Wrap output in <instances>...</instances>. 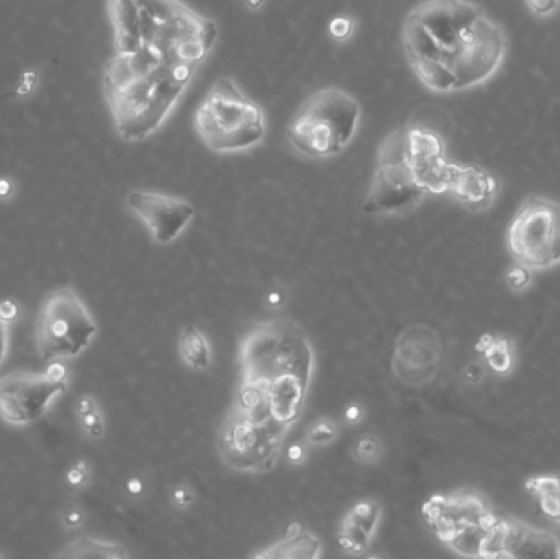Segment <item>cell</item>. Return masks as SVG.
Masks as SVG:
<instances>
[{
	"mask_svg": "<svg viewBox=\"0 0 560 559\" xmlns=\"http://www.w3.org/2000/svg\"><path fill=\"white\" fill-rule=\"evenodd\" d=\"M0 556H2V554H0Z\"/></svg>",
	"mask_w": 560,
	"mask_h": 559,
	"instance_id": "42",
	"label": "cell"
},
{
	"mask_svg": "<svg viewBox=\"0 0 560 559\" xmlns=\"http://www.w3.org/2000/svg\"><path fill=\"white\" fill-rule=\"evenodd\" d=\"M287 458L290 461L292 464H301L306 458V451H305V446L304 445H299V443H295V445H292L288 448L287 451Z\"/></svg>",
	"mask_w": 560,
	"mask_h": 559,
	"instance_id": "37",
	"label": "cell"
},
{
	"mask_svg": "<svg viewBox=\"0 0 560 559\" xmlns=\"http://www.w3.org/2000/svg\"><path fill=\"white\" fill-rule=\"evenodd\" d=\"M194 74L143 53H115L104 66L102 87L118 135L127 141L154 135L179 104Z\"/></svg>",
	"mask_w": 560,
	"mask_h": 559,
	"instance_id": "4",
	"label": "cell"
},
{
	"mask_svg": "<svg viewBox=\"0 0 560 559\" xmlns=\"http://www.w3.org/2000/svg\"><path fill=\"white\" fill-rule=\"evenodd\" d=\"M498 179L477 164H454L447 194L470 212L490 208L498 195Z\"/></svg>",
	"mask_w": 560,
	"mask_h": 559,
	"instance_id": "16",
	"label": "cell"
},
{
	"mask_svg": "<svg viewBox=\"0 0 560 559\" xmlns=\"http://www.w3.org/2000/svg\"><path fill=\"white\" fill-rule=\"evenodd\" d=\"M524 486L536 497L541 512L560 530V474H537L528 477Z\"/></svg>",
	"mask_w": 560,
	"mask_h": 559,
	"instance_id": "19",
	"label": "cell"
},
{
	"mask_svg": "<svg viewBox=\"0 0 560 559\" xmlns=\"http://www.w3.org/2000/svg\"><path fill=\"white\" fill-rule=\"evenodd\" d=\"M529 282H531V271L519 264H514V268L508 273L510 289L514 292H521L528 289Z\"/></svg>",
	"mask_w": 560,
	"mask_h": 559,
	"instance_id": "29",
	"label": "cell"
},
{
	"mask_svg": "<svg viewBox=\"0 0 560 559\" xmlns=\"http://www.w3.org/2000/svg\"><path fill=\"white\" fill-rule=\"evenodd\" d=\"M38 79H39V75H38L37 69H33V68L26 69L25 73L21 74L19 86H17V89H15L17 97L24 99V97H28L33 94L35 89H37V86H38Z\"/></svg>",
	"mask_w": 560,
	"mask_h": 559,
	"instance_id": "30",
	"label": "cell"
},
{
	"mask_svg": "<svg viewBox=\"0 0 560 559\" xmlns=\"http://www.w3.org/2000/svg\"><path fill=\"white\" fill-rule=\"evenodd\" d=\"M10 349V323L0 318V366L3 365Z\"/></svg>",
	"mask_w": 560,
	"mask_h": 559,
	"instance_id": "36",
	"label": "cell"
},
{
	"mask_svg": "<svg viewBox=\"0 0 560 559\" xmlns=\"http://www.w3.org/2000/svg\"><path fill=\"white\" fill-rule=\"evenodd\" d=\"M384 455V443L377 434L364 433L357 437L351 445V456L359 464H375Z\"/></svg>",
	"mask_w": 560,
	"mask_h": 559,
	"instance_id": "24",
	"label": "cell"
},
{
	"mask_svg": "<svg viewBox=\"0 0 560 559\" xmlns=\"http://www.w3.org/2000/svg\"><path fill=\"white\" fill-rule=\"evenodd\" d=\"M436 536L464 558H500L501 518L480 494L457 491L436 494L423 505Z\"/></svg>",
	"mask_w": 560,
	"mask_h": 559,
	"instance_id": "6",
	"label": "cell"
},
{
	"mask_svg": "<svg viewBox=\"0 0 560 559\" xmlns=\"http://www.w3.org/2000/svg\"><path fill=\"white\" fill-rule=\"evenodd\" d=\"M146 491H148V486H146L143 479L138 476H133L124 482V492H127V495L131 497V499H141V497L146 494Z\"/></svg>",
	"mask_w": 560,
	"mask_h": 559,
	"instance_id": "35",
	"label": "cell"
},
{
	"mask_svg": "<svg viewBox=\"0 0 560 559\" xmlns=\"http://www.w3.org/2000/svg\"><path fill=\"white\" fill-rule=\"evenodd\" d=\"M66 482L73 489H82L91 482V466L86 459H79L66 473Z\"/></svg>",
	"mask_w": 560,
	"mask_h": 559,
	"instance_id": "26",
	"label": "cell"
},
{
	"mask_svg": "<svg viewBox=\"0 0 560 559\" xmlns=\"http://www.w3.org/2000/svg\"><path fill=\"white\" fill-rule=\"evenodd\" d=\"M426 195L408 161L404 128L390 131L377 151V166L364 210L372 215H404L420 207Z\"/></svg>",
	"mask_w": 560,
	"mask_h": 559,
	"instance_id": "10",
	"label": "cell"
},
{
	"mask_svg": "<svg viewBox=\"0 0 560 559\" xmlns=\"http://www.w3.org/2000/svg\"><path fill=\"white\" fill-rule=\"evenodd\" d=\"M95 318L71 287L44 297L37 318V348L44 361H64L82 354L95 340Z\"/></svg>",
	"mask_w": 560,
	"mask_h": 559,
	"instance_id": "8",
	"label": "cell"
},
{
	"mask_svg": "<svg viewBox=\"0 0 560 559\" xmlns=\"http://www.w3.org/2000/svg\"><path fill=\"white\" fill-rule=\"evenodd\" d=\"M382 513L384 510L375 499H366L354 504L346 513L337 535L342 551L355 556L367 551L380 525Z\"/></svg>",
	"mask_w": 560,
	"mask_h": 559,
	"instance_id": "17",
	"label": "cell"
},
{
	"mask_svg": "<svg viewBox=\"0 0 560 559\" xmlns=\"http://www.w3.org/2000/svg\"><path fill=\"white\" fill-rule=\"evenodd\" d=\"M265 0H244V6H246L249 10H259V8L264 6Z\"/></svg>",
	"mask_w": 560,
	"mask_h": 559,
	"instance_id": "41",
	"label": "cell"
},
{
	"mask_svg": "<svg viewBox=\"0 0 560 559\" xmlns=\"http://www.w3.org/2000/svg\"><path fill=\"white\" fill-rule=\"evenodd\" d=\"M483 374H485V369L480 365H477V363H470L464 371V377L469 383H478Z\"/></svg>",
	"mask_w": 560,
	"mask_h": 559,
	"instance_id": "38",
	"label": "cell"
},
{
	"mask_svg": "<svg viewBox=\"0 0 560 559\" xmlns=\"http://www.w3.org/2000/svg\"><path fill=\"white\" fill-rule=\"evenodd\" d=\"M195 502V491L187 482H179L171 491V504L176 510H189Z\"/></svg>",
	"mask_w": 560,
	"mask_h": 559,
	"instance_id": "27",
	"label": "cell"
},
{
	"mask_svg": "<svg viewBox=\"0 0 560 559\" xmlns=\"http://www.w3.org/2000/svg\"><path fill=\"white\" fill-rule=\"evenodd\" d=\"M179 354L182 363L195 372H203L212 366L213 354L210 341L197 327L187 325L179 336Z\"/></svg>",
	"mask_w": 560,
	"mask_h": 559,
	"instance_id": "20",
	"label": "cell"
},
{
	"mask_svg": "<svg viewBox=\"0 0 560 559\" xmlns=\"http://www.w3.org/2000/svg\"><path fill=\"white\" fill-rule=\"evenodd\" d=\"M506 246L514 264L537 273L560 264V202L531 195L510 221Z\"/></svg>",
	"mask_w": 560,
	"mask_h": 559,
	"instance_id": "9",
	"label": "cell"
},
{
	"mask_svg": "<svg viewBox=\"0 0 560 559\" xmlns=\"http://www.w3.org/2000/svg\"><path fill=\"white\" fill-rule=\"evenodd\" d=\"M79 427L92 440H100L105 434V416L99 402L92 396H82L75 403Z\"/></svg>",
	"mask_w": 560,
	"mask_h": 559,
	"instance_id": "23",
	"label": "cell"
},
{
	"mask_svg": "<svg viewBox=\"0 0 560 559\" xmlns=\"http://www.w3.org/2000/svg\"><path fill=\"white\" fill-rule=\"evenodd\" d=\"M286 300H287L286 292L282 289H274L268 294V305L270 309H282Z\"/></svg>",
	"mask_w": 560,
	"mask_h": 559,
	"instance_id": "39",
	"label": "cell"
},
{
	"mask_svg": "<svg viewBox=\"0 0 560 559\" xmlns=\"http://www.w3.org/2000/svg\"><path fill=\"white\" fill-rule=\"evenodd\" d=\"M483 363L496 374H510L514 366V348L510 338L505 336H488L482 343Z\"/></svg>",
	"mask_w": 560,
	"mask_h": 559,
	"instance_id": "22",
	"label": "cell"
},
{
	"mask_svg": "<svg viewBox=\"0 0 560 559\" xmlns=\"http://www.w3.org/2000/svg\"><path fill=\"white\" fill-rule=\"evenodd\" d=\"M321 553V541L300 525H292L286 536L257 558H318Z\"/></svg>",
	"mask_w": 560,
	"mask_h": 559,
	"instance_id": "18",
	"label": "cell"
},
{
	"mask_svg": "<svg viewBox=\"0 0 560 559\" xmlns=\"http://www.w3.org/2000/svg\"><path fill=\"white\" fill-rule=\"evenodd\" d=\"M500 558H560V536L518 518H501Z\"/></svg>",
	"mask_w": 560,
	"mask_h": 559,
	"instance_id": "15",
	"label": "cell"
},
{
	"mask_svg": "<svg viewBox=\"0 0 560 559\" xmlns=\"http://www.w3.org/2000/svg\"><path fill=\"white\" fill-rule=\"evenodd\" d=\"M69 387V374L59 361L43 372L15 371L0 377V419L12 427L41 420Z\"/></svg>",
	"mask_w": 560,
	"mask_h": 559,
	"instance_id": "11",
	"label": "cell"
},
{
	"mask_svg": "<svg viewBox=\"0 0 560 559\" xmlns=\"http://www.w3.org/2000/svg\"><path fill=\"white\" fill-rule=\"evenodd\" d=\"M408 161L418 183L428 194H447L454 163L446 158V145L438 133L428 128H404Z\"/></svg>",
	"mask_w": 560,
	"mask_h": 559,
	"instance_id": "14",
	"label": "cell"
},
{
	"mask_svg": "<svg viewBox=\"0 0 560 559\" xmlns=\"http://www.w3.org/2000/svg\"><path fill=\"white\" fill-rule=\"evenodd\" d=\"M313 372V348L295 322L270 318L243 336L241 381L218 438L228 468L252 474L274 468L304 412Z\"/></svg>",
	"mask_w": 560,
	"mask_h": 559,
	"instance_id": "1",
	"label": "cell"
},
{
	"mask_svg": "<svg viewBox=\"0 0 560 559\" xmlns=\"http://www.w3.org/2000/svg\"><path fill=\"white\" fill-rule=\"evenodd\" d=\"M20 315V305L13 299H6L0 302V318L6 320L7 323H12L19 318Z\"/></svg>",
	"mask_w": 560,
	"mask_h": 559,
	"instance_id": "34",
	"label": "cell"
},
{
	"mask_svg": "<svg viewBox=\"0 0 560 559\" xmlns=\"http://www.w3.org/2000/svg\"><path fill=\"white\" fill-rule=\"evenodd\" d=\"M12 183L8 179H0V199L10 197Z\"/></svg>",
	"mask_w": 560,
	"mask_h": 559,
	"instance_id": "40",
	"label": "cell"
},
{
	"mask_svg": "<svg viewBox=\"0 0 560 559\" xmlns=\"http://www.w3.org/2000/svg\"><path fill=\"white\" fill-rule=\"evenodd\" d=\"M84 523H86V513L77 505H71L62 513V525L68 528V530H77Z\"/></svg>",
	"mask_w": 560,
	"mask_h": 559,
	"instance_id": "32",
	"label": "cell"
},
{
	"mask_svg": "<svg viewBox=\"0 0 560 559\" xmlns=\"http://www.w3.org/2000/svg\"><path fill=\"white\" fill-rule=\"evenodd\" d=\"M444 345L438 331L424 323L407 327L397 336L392 354L395 379L407 387H423L442 366Z\"/></svg>",
	"mask_w": 560,
	"mask_h": 559,
	"instance_id": "12",
	"label": "cell"
},
{
	"mask_svg": "<svg viewBox=\"0 0 560 559\" xmlns=\"http://www.w3.org/2000/svg\"><path fill=\"white\" fill-rule=\"evenodd\" d=\"M127 207L143 221L158 245L174 243L195 217V207L189 201L153 190H131Z\"/></svg>",
	"mask_w": 560,
	"mask_h": 559,
	"instance_id": "13",
	"label": "cell"
},
{
	"mask_svg": "<svg viewBox=\"0 0 560 559\" xmlns=\"http://www.w3.org/2000/svg\"><path fill=\"white\" fill-rule=\"evenodd\" d=\"M529 10L534 15L548 17L560 8V0H524Z\"/></svg>",
	"mask_w": 560,
	"mask_h": 559,
	"instance_id": "31",
	"label": "cell"
},
{
	"mask_svg": "<svg viewBox=\"0 0 560 559\" xmlns=\"http://www.w3.org/2000/svg\"><path fill=\"white\" fill-rule=\"evenodd\" d=\"M55 556L68 559H120L128 558L130 554H128L122 544L113 543V541L92 538V536H81V538L73 540L66 547H62L61 551H57Z\"/></svg>",
	"mask_w": 560,
	"mask_h": 559,
	"instance_id": "21",
	"label": "cell"
},
{
	"mask_svg": "<svg viewBox=\"0 0 560 559\" xmlns=\"http://www.w3.org/2000/svg\"><path fill=\"white\" fill-rule=\"evenodd\" d=\"M198 138L215 153H241L264 140L265 113L244 94L236 81L221 75L200 102L194 115Z\"/></svg>",
	"mask_w": 560,
	"mask_h": 559,
	"instance_id": "5",
	"label": "cell"
},
{
	"mask_svg": "<svg viewBox=\"0 0 560 559\" xmlns=\"http://www.w3.org/2000/svg\"><path fill=\"white\" fill-rule=\"evenodd\" d=\"M364 416H366V409H364L362 403L353 402L346 407L344 421L348 425H351V427H355V425L361 423V421L364 420Z\"/></svg>",
	"mask_w": 560,
	"mask_h": 559,
	"instance_id": "33",
	"label": "cell"
},
{
	"mask_svg": "<svg viewBox=\"0 0 560 559\" xmlns=\"http://www.w3.org/2000/svg\"><path fill=\"white\" fill-rule=\"evenodd\" d=\"M354 32V20L348 15L335 17L330 24V33L331 37L337 39V42H346L351 38Z\"/></svg>",
	"mask_w": 560,
	"mask_h": 559,
	"instance_id": "28",
	"label": "cell"
},
{
	"mask_svg": "<svg viewBox=\"0 0 560 559\" xmlns=\"http://www.w3.org/2000/svg\"><path fill=\"white\" fill-rule=\"evenodd\" d=\"M339 428L331 419H318L306 430V445L308 446H326L336 441Z\"/></svg>",
	"mask_w": 560,
	"mask_h": 559,
	"instance_id": "25",
	"label": "cell"
},
{
	"mask_svg": "<svg viewBox=\"0 0 560 559\" xmlns=\"http://www.w3.org/2000/svg\"><path fill=\"white\" fill-rule=\"evenodd\" d=\"M106 8L117 53L197 71L216 43V21L182 0H106Z\"/></svg>",
	"mask_w": 560,
	"mask_h": 559,
	"instance_id": "3",
	"label": "cell"
},
{
	"mask_svg": "<svg viewBox=\"0 0 560 559\" xmlns=\"http://www.w3.org/2000/svg\"><path fill=\"white\" fill-rule=\"evenodd\" d=\"M402 43L413 74L434 94L488 82L508 53L503 26L474 0H421L404 17Z\"/></svg>",
	"mask_w": 560,
	"mask_h": 559,
	"instance_id": "2",
	"label": "cell"
},
{
	"mask_svg": "<svg viewBox=\"0 0 560 559\" xmlns=\"http://www.w3.org/2000/svg\"><path fill=\"white\" fill-rule=\"evenodd\" d=\"M361 123V104L339 87H323L306 97L287 125V141L301 156L326 159L351 145Z\"/></svg>",
	"mask_w": 560,
	"mask_h": 559,
	"instance_id": "7",
	"label": "cell"
}]
</instances>
